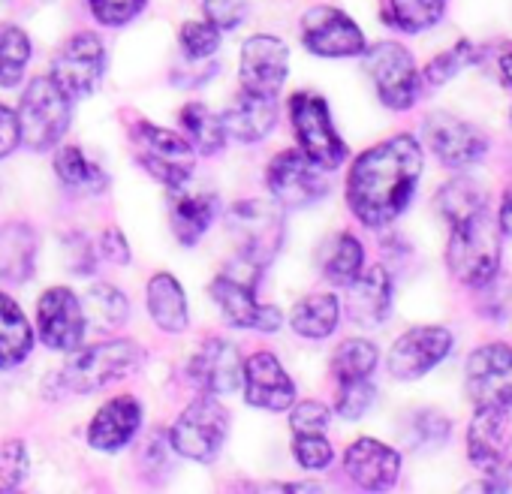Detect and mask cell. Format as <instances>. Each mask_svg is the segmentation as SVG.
I'll use <instances>...</instances> for the list:
<instances>
[{
	"label": "cell",
	"mask_w": 512,
	"mask_h": 494,
	"mask_svg": "<svg viewBox=\"0 0 512 494\" xmlns=\"http://www.w3.org/2000/svg\"><path fill=\"white\" fill-rule=\"evenodd\" d=\"M422 172V148L413 136H395L368 148L350 169L347 202L365 226L392 223L410 202Z\"/></svg>",
	"instance_id": "6da1fadb"
},
{
	"label": "cell",
	"mask_w": 512,
	"mask_h": 494,
	"mask_svg": "<svg viewBox=\"0 0 512 494\" xmlns=\"http://www.w3.org/2000/svg\"><path fill=\"white\" fill-rule=\"evenodd\" d=\"M446 263L461 284L482 287L497 275L500 266V223L482 208L452 223Z\"/></svg>",
	"instance_id": "7a4b0ae2"
},
{
	"label": "cell",
	"mask_w": 512,
	"mask_h": 494,
	"mask_svg": "<svg viewBox=\"0 0 512 494\" xmlns=\"http://www.w3.org/2000/svg\"><path fill=\"white\" fill-rule=\"evenodd\" d=\"M260 266H253L238 257L235 266L217 275L211 284V296L220 305L223 317L232 326L241 329H256V332H275L281 329V311L275 305H260L256 302V281H260Z\"/></svg>",
	"instance_id": "3957f363"
},
{
	"label": "cell",
	"mask_w": 512,
	"mask_h": 494,
	"mask_svg": "<svg viewBox=\"0 0 512 494\" xmlns=\"http://www.w3.org/2000/svg\"><path fill=\"white\" fill-rule=\"evenodd\" d=\"M16 115L22 142L34 151H46L67 133L73 109L70 97L52 79H34L22 94V109Z\"/></svg>",
	"instance_id": "277c9868"
},
{
	"label": "cell",
	"mask_w": 512,
	"mask_h": 494,
	"mask_svg": "<svg viewBox=\"0 0 512 494\" xmlns=\"http://www.w3.org/2000/svg\"><path fill=\"white\" fill-rule=\"evenodd\" d=\"M142 350L133 341H109V344H94L85 350H76L67 365L61 368V383L70 392H94L133 368H139Z\"/></svg>",
	"instance_id": "5b68a950"
},
{
	"label": "cell",
	"mask_w": 512,
	"mask_h": 494,
	"mask_svg": "<svg viewBox=\"0 0 512 494\" xmlns=\"http://www.w3.org/2000/svg\"><path fill=\"white\" fill-rule=\"evenodd\" d=\"M229 226L238 238L241 260L266 269L284 241V214L275 202L247 199L235 202L229 211Z\"/></svg>",
	"instance_id": "8992f818"
},
{
	"label": "cell",
	"mask_w": 512,
	"mask_h": 494,
	"mask_svg": "<svg viewBox=\"0 0 512 494\" xmlns=\"http://www.w3.org/2000/svg\"><path fill=\"white\" fill-rule=\"evenodd\" d=\"M229 434V410L205 395V398H196L172 425L169 431V443L178 455L190 458V461H211L223 440Z\"/></svg>",
	"instance_id": "52a82bcc"
},
{
	"label": "cell",
	"mask_w": 512,
	"mask_h": 494,
	"mask_svg": "<svg viewBox=\"0 0 512 494\" xmlns=\"http://www.w3.org/2000/svg\"><path fill=\"white\" fill-rule=\"evenodd\" d=\"M290 118H293L302 154H308L317 166L335 169L347 160V145L335 133L332 118H329V106L323 97L308 94V91L296 94L290 100Z\"/></svg>",
	"instance_id": "ba28073f"
},
{
	"label": "cell",
	"mask_w": 512,
	"mask_h": 494,
	"mask_svg": "<svg viewBox=\"0 0 512 494\" xmlns=\"http://www.w3.org/2000/svg\"><path fill=\"white\" fill-rule=\"evenodd\" d=\"M103 70H106V49L100 37L88 31L70 37L52 58V82L70 100L94 94L103 79Z\"/></svg>",
	"instance_id": "9c48e42d"
},
{
	"label": "cell",
	"mask_w": 512,
	"mask_h": 494,
	"mask_svg": "<svg viewBox=\"0 0 512 494\" xmlns=\"http://www.w3.org/2000/svg\"><path fill=\"white\" fill-rule=\"evenodd\" d=\"M272 196L287 208H308L329 193V181L323 178V166H317L302 151H281L266 172Z\"/></svg>",
	"instance_id": "30bf717a"
},
{
	"label": "cell",
	"mask_w": 512,
	"mask_h": 494,
	"mask_svg": "<svg viewBox=\"0 0 512 494\" xmlns=\"http://www.w3.org/2000/svg\"><path fill=\"white\" fill-rule=\"evenodd\" d=\"M368 73L389 109H410L419 94V73L410 52L398 43H380L368 52Z\"/></svg>",
	"instance_id": "8fae6325"
},
{
	"label": "cell",
	"mask_w": 512,
	"mask_h": 494,
	"mask_svg": "<svg viewBox=\"0 0 512 494\" xmlns=\"http://www.w3.org/2000/svg\"><path fill=\"white\" fill-rule=\"evenodd\" d=\"M290 70V49L284 40L269 37V34H256L241 46V88L247 94H263L275 97L287 79Z\"/></svg>",
	"instance_id": "7c38bea8"
},
{
	"label": "cell",
	"mask_w": 512,
	"mask_h": 494,
	"mask_svg": "<svg viewBox=\"0 0 512 494\" xmlns=\"http://www.w3.org/2000/svg\"><path fill=\"white\" fill-rule=\"evenodd\" d=\"M467 395L476 407L512 404V347L485 344L467 359Z\"/></svg>",
	"instance_id": "4fadbf2b"
},
{
	"label": "cell",
	"mask_w": 512,
	"mask_h": 494,
	"mask_svg": "<svg viewBox=\"0 0 512 494\" xmlns=\"http://www.w3.org/2000/svg\"><path fill=\"white\" fill-rule=\"evenodd\" d=\"M302 40L320 58H353L365 52L359 25L335 7H314L302 19Z\"/></svg>",
	"instance_id": "5bb4252c"
},
{
	"label": "cell",
	"mask_w": 512,
	"mask_h": 494,
	"mask_svg": "<svg viewBox=\"0 0 512 494\" xmlns=\"http://www.w3.org/2000/svg\"><path fill=\"white\" fill-rule=\"evenodd\" d=\"M40 338L52 350H76L85 338V311L67 287H52L37 305Z\"/></svg>",
	"instance_id": "9a60e30c"
},
{
	"label": "cell",
	"mask_w": 512,
	"mask_h": 494,
	"mask_svg": "<svg viewBox=\"0 0 512 494\" xmlns=\"http://www.w3.org/2000/svg\"><path fill=\"white\" fill-rule=\"evenodd\" d=\"M452 350V335L440 326H422L401 335L389 353V371L398 380H416L443 362Z\"/></svg>",
	"instance_id": "2e32d148"
},
{
	"label": "cell",
	"mask_w": 512,
	"mask_h": 494,
	"mask_svg": "<svg viewBox=\"0 0 512 494\" xmlns=\"http://www.w3.org/2000/svg\"><path fill=\"white\" fill-rule=\"evenodd\" d=\"M244 398L263 410H287L296 398V383L272 353H256L244 362Z\"/></svg>",
	"instance_id": "e0dca14e"
},
{
	"label": "cell",
	"mask_w": 512,
	"mask_h": 494,
	"mask_svg": "<svg viewBox=\"0 0 512 494\" xmlns=\"http://www.w3.org/2000/svg\"><path fill=\"white\" fill-rule=\"evenodd\" d=\"M190 377L208 395H229L244 380V362H241V356H238V350L232 344H226L220 338H211L190 359Z\"/></svg>",
	"instance_id": "ac0fdd59"
},
{
	"label": "cell",
	"mask_w": 512,
	"mask_h": 494,
	"mask_svg": "<svg viewBox=\"0 0 512 494\" xmlns=\"http://www.w3.org/2000/svg\"><path fill=\"white\" fill-rule=\"evenodd\" d=\"M425 133H428V145L431 151L446 163V166H470L476 163L482 154H485V139L476 127L452 118V115H431L428 124H425Z\"/></svg>",
	"instance_id": "d6986e66"
},
{
	"label": "cell",
	"mask_w": 512,
	"mask_h": 494,
	"mask_svg": "<svg viewBox=\"0 0 512 494\" xmlns=\"http://www.w3.org/2000/svg\"><path fill=\"white\" fill-rule=\"evenodd\" d=\"M509 446H512V419L506 407H497V404L479 407L467 428V455L479 467L491 470L506 458Z\"/></svg>",
	"instance_id": "ffe728a7"
},
{
	"label": "cell",
	"mask_w": 512,
	"mask_h": 494,
	"mask_svg": "<svg viewBox=\"0 0 512 494\" xmlns=\"http://www.w3.org/2000/svg\"><path fill=\"white\" fill-rule=\"evenodd\" d=\"M344 467H347V473H350V479L356 485H362L368 491H383L398 479L401 455L392 446L380 443V440L362 437L347 449Z\"/></svg>",
	"instance_id": "44dd1931"
},
{
	"label": "cell",
	"mask_w": 512,
	"mask_h": 494,
	"mask_svg": "<svg viewBox=\"0 0 512 494\" xmlns=\"http://www.w3.org/2000/svg\"><path fill=\"white\" fill-rule=\"evenodd\" d=\"M142 425V407L136 398L121 395L109 404H103L88 428V443L100 452H115L133 440V434Z\"/></svg>",
	"instance_id": "7402d4cb"
},
{
	"label": "cell",
	"mask_w": 512,
	"mask_h": 494,
	"mask_svg": "<svg viewBox=\"0 0 512 494\" xmlns=\"http://www.w3.org/2000/svg\"><path fill=\"white\" fill-rule=\"evenodd\" d=\"M223 130L226 136L238 139V142H260L263 136H269L278 124V106L275 97H263V94H241L226 112H223Z\"/></svg>",
	"instance_id": "603a6c76"
},
{
	"label": "cell",
	"mask_w": 512,
	"mask_h": 494,
	"mask_svg": "<svg viewBox=\"0 0 512 494\" xmlns=\"http://www.w3.org/2000/svg\"><path fill=\"white\" fill-rule=\"evenodd\" d=\"M350 287V299H347V311L359 326H380L389 317V305H392V281L386 275V269L374 266L365 275L359 272L356 281L347 284Z\"/></svg>",
	"instance_id": "cb8c5ba5"
},
{
	"label": "cell",
	"mask_w": 512,
	"mask_h": 494,
	"mask_svg": "<svg viewBox=\"0 0 512 494\" xmlns=\"http://www.w3.org/2000/svg\"><path fill=\"white\" fill-rule=\"evenodd\" d=\"M37 263V238L25 223H10L0 229V278L22 284L34 275Z\"/></svg>",
	"instance_id": "d4e9b609"
},
{
	"label": "cell",
	"mask_w": 512,
	"mask_h": 494,
	"mask_svg": "<svg viewBox=\"0 0 512 494\" xmlns=\"http://www.w3.org/2000/svg\"><path fill=\"white\" fill-rule=\"evenodd\" d=\"M217 211H220L217 196H211V193L190 196V193H184V187L175 190V199H172V229H175L178 241L184 247H193L208 232V226L214 223Z\"/></svg>",
	"instance_id": "484cf974"
},
{
	"label": "cell",
	"mask_w": 512,
	"mask_h": 494,
	"mask_svg": "<svg viewBox=\"0 0 512 494\" xmlns=\"http://www.w3.org/2000/svg\"><path fill=\"white\" fill-rule=\"evenodd\" d=\"M34 350V332L22 308L0 293V368L22 365Z\"/></svg>",
	"instance_id": "4316f807"
},
{
	"label": "cell",
	"mask_w": 512,
	"mask_h": 494,
	"mask_svg": "<svg viewBox=\"0 0 512 494\" xmlns=\"http://www.w3.org/2000/svg\"><path fill=\"white\" fill-rule=\"evenodd\" d=\"M148 314L163 332H184L187 329V302L184 290L172 275H154L148 281Z\"/></svg>",
	"instance_id": "83f0119b"
},
{
	"label": "cell",
	"mask_w": 512,
	"mask_h": 494,
	"mask_svg": "<svg viewBox=\"0 0 512 494\" xmlns=\"http://www.w3.org/2000/svg\"><path fill=\"white\" fill-rule=\"evenodd\" d=\"M341 317V305L335 296L320 293V296H308L293 308V329L302 338H329L338 326Z\"/></svg>",
	"instance_id": "f1b7e54d"
},
{
	"label": "cell",
	"mask_w": 512,
	"mask_h": 494,
	"mask_svg": "<svg viewBox=\"0 0 512 494\" xmlns=\"http://www.w3.org/2000/svg\"><path fill=\"white\" fill-rule=\"evenodd\" d=\"M55 172L70 190H79V193H100L109 184L106 172L97 163H91L82 148H73V145L55 154Z\"/></svg>",
	"instance_id": "f546056e"
},
{
	"label": "cell",
	"mask_w": 512,
	"mask_h": 494,
	"mask_svg": "<svg viewBox=\"0 0 512 494\" xmlns=\"http://www.w3.org/2000/svg\"><path fill=\"white\" fill-rule=\"evenodd\" d=\"M31 61V40L16 25H0V88L22 82Z\"/></svg>",
	"instance_id": "4dcf8cb0"
},
{
	"label": "cell",
	"mask_w": 512,
	"mask_h": 494,
	"mask_svg": "<svg viewBox=\"0 0 512 494\" xmlns=\"http://www.w3.org/2000/svg\"><path fill=\"white\" fill-rule=\"evenodd\" d=\"M446 0H386V22L407 31L419 34L440 22Z\"/></svg>",
	"instance_id": "1f68e13d"
},
{
	"label": "cell",
	"mask_w": 512,
	"mask_h": 494,
	"mask_svg": "<svg viewBox=\"0 0 512 494\" xmlns=\"http://www.w3.org/2000/svg\"><path fill=\"white\" fill-rule=\"evenodd\" d=\"M181 127L190 133V145L199 148L202 154H217L226 142V130H223V121L208 112L202 103H190L184 106L181 112Z\"/></svg>",
	"instance_id": "d6a6232c"
},
{
	"label": "cell",
	"mask_w": 512,
	"mask_h": 494,
	"mask_svg": "<svg viewBox=\"0 0 512 494\" xmlns=\"http://www.w3.org/2000/svg\"><path fill=\"white\" fill-rule=\"evenodd\" d=\"M362 263H365V254H362V244L359 238L353 235H338L329 247L326 254V263H323V272L332 284H341L347 287L350 281H356V275L362 272Z\"/></svg>",
	"instance_id": "836d02e7"
},
{
	"label": "cell",
	"mask_w": 512,
	"mask_h": 494,
	"mask_svg": "<svg viewBox=\"0 0 512 494\" xmlns=\"http://www.w3.org/2000/svg\"><path fill=\"white\" fill-rule=\"evenodd\" d=\"M374 368H377V347L371 341H362V338L344 341L332 359V371L341 383L365 380V377H371Z\"/></svg>",
	"instance_id": "e575fe53"
},
{
	"label": "cell",
	"mask_w": 512,
	"mask_h": 494,
	"mask_svg": "<svg viewBox=\"0 0 512 494\" xmlns=\"http://www.w3.org/2000/svg\"><path fill=\"white\" fill-rule=\"evenodd\" d=\"M437 205H440L443 217L449 223H455V220H464V217L482 211L485 208V193L470 178H458V181H452V184H446L440 190Z\"/></svg>",
	"instance_id": "d590c367"
},
{
	"label": "cell",
	"mask_w": 512,
	"mask_h": 494,
	"mask_svg": "<svg viewBox=\"0 0 512 494\" xmlns=\"http://www.w3.org/2000/svg\"><path fill=\"white\" fill-rule=\"evenodd\" d=\"M85 305H88V314H91V320L97 326L115 329V326H121L127 320V299H124V293H118L109 284L91 287Z\"/></svg>",
	"instance_id": "8d00e7d4"
},
{
	"label": "cell",
	"mask_w": 512,
	"mask_h": 494,
	"mask_svg": "<svg viewBox=\"0 0 512 494\" xmlns=\"http://www.w3.org/2000/svg\"><path fill=\"white\" fill-rule=\"evenodd\" d=\"M133 136H136V139L151 151V154H160V157L184 160V157H190V154H193V145H190L187 139H181L178 133L163 130V127H157V124H145V121H139V124H136V130H133Z\"/></svg>",
	"instance_id": "74e56055"
},
{
	"label": "cell",
	"mask_w": 512,
	"mask_h": 494,
	"mask_svg": "<svg viewBox=\"0 0 512 494\" xmlns=\"http://www.w3.org/2000/svg\"><path fill=\"white\" fill-rule=\"evenodd\" d=\"M181 49L190 61H208L220 49V31L211 22H187L181 28Z\"/></svg>",
	"instance_id": "f35d334b"
},
{
	"label": "cell",
	"mask_w": 512,
	"mask_h": 494,
	"mask_svg": "<svg viewBox=\"0 0 512 494\" xmlns=\"http://www.w3.org/2000/svg\"><path fill=\"white\" fill-rule=\"evenodd\" d=\"M479 58H476V49L470 46V43H461V46H455L452 52H446V55H440V58H434L431 64H428V70H425V82L431 85V88H437V85H443V82H449L461 67H467V64H476Z\"/></svg>",
	"instance_id": "ab89813d"
},
{
	"label": "cell",
	"mask_w": 512,
	"mask_h": 494,
	"mask_svg": "<svg viewBox=\"0 0 512 494\" xmlns=\"http://www.w3.org/2000/svg\"><path fill=\"white\" fill-rule=\"evenodd\" d=\"M374 404V386L365 380H347L341 383V392H338V413L344 419H359L365 416V410Z\"/></svg>",
	"instance_id": "60d3db41"
},
{
	"label": "cell",
	"mask_w": 512,
	"mask_h": 494,
	"mask_svg": "<svg viewBox=\"0 0 512 494\" xmlns=\"http://www.w3.org/2000/svg\"><path fill=\"white\" fill-rule=\"evenodd\" d=\"M145 10V0H91V13L100 25L118 28Z\"/></svg>",
	"instance_id": "b9f144b4"
},
{
	"label": "cell",
	"mask_w": 512,
	"mask_h": 494,
	"mask_svg": "<svg viewBox=\"0 0 512 494\" xmlns=\"http://www.w3.org/2000/svg\"><path fill=\"white\" fill-rule=\"evenodd\" d=\"M296 461L305 470H323L332 461V446L323 434H296Z\"/></svg>",
	"instance_id": "7bdbcfd3"
},
{
	"label": "cell",
	"mask_w": 512,
	"mask_h": 494,
	"mask_svg": "<svg viewBox=\"0 0 512 494\" xmlns=\"http://www.w3.org/2000/svg\"><path fill=\"white\" fill-rule=\"evenodd\" d=\"M28 473V452L19 440L0 446V485L16 488Z\"/></svg>",
	"instance_id": "ee69618b"
},
{
	"label": "cell",
	"mask_w": 512,
	"mask_h": 494,
	"mask_svg": "<svg viewBox=\"0 0 512 494\" xmlns=\"http://www.w3.org/2000/svg\"><path fill=\"white\" fill-rule=\"evenodd\" d=\"M142 163H145V169H148L157 181H163V184L172 187V190H181V187H187V181H190V169H187L181 160L160 157V154H148V157H142Z\"/></svg>",
	"instance_id": "f6af8a7d"
},
{
	"label": "cell",
	"mask_w": 512,
	"mask_h": 494,
	"mask_svg": "<svg viewBox=\"0 0 512 494\" xmlns=\"http://www.w3.org/2000/svg\"><path fill=\"white\" fill-rule=\"evenodd\" d=\"M205 16L217 31H232L247 16V0H205Z\"/></svg>",
	"instance_id": "bcb514c9"
},
{
	"label": "cell",
	"mask_w": 512,
	"mask_h": 494,
	"mask_svg": "<svg viewBox=\"0 0 512 494\" xmlns=\"http://www.w3.org/2000/svg\"><path fill=\"white\" fill-rule=\"evenodd\" d=\"M329 407L320 404V401H305L293 410V431L296 434H323L326 425H329Z\"/></svg>",
	"instance_id": "7dc6e473"
},
{
	"label": "cell",
	"mask_w": 512,
	"mask_h": 494,
	"mask_svg": "<svg viewBox=\"0 0 512 494\" xmlns=\"http://www.w3.org/2000/svg\"><path fill=\"white\" fill-rule=\"evenodd\" d=\"M64 260H67V269L73 275H91L94 269V251L85 235H70L67 244H64Z\"/></svg>",
	"instance_id": "c3c4849f"
},
{
	"label": "cell",
	"mask_w": 512,
	"mask_h": 494,
	"mask_svg": "<svg viewBox=\"0 0 512 494\" xmlns=\"http://www.w3.org/2000/svg\"><path fill=\"white\" fill-rule=\"evenodd\" d=\"M22 142V130H19V115L0 103V160L10 157L16 151V145Z\"/></svg>",
	"instance_id": "681fc988"
},
{
	"label": "cell",
	"mask_w": 512,
	"mask_h": 494,
	"mask_svg": "<svg viewBox=\"0 0 512 494\" xmlns=\"http://www.w3.org/2000/svg\"><path fill=\"white\" fill-rule=\"evenodd\" d=\"M100 257H106L109 263H118V266L130 263V247H127V238H124L121 229L109 226L103 232V238H100Z\"/></svg>",
	"instance_id": "f907efd6"
},
{
	"label": "cell",
	"mask_w": 512,
	"mask_h": 494,
	"mask_svg": "<svg viewBox=\"0 0 512 494\" xmlns=\"http://www.w3.org/2000/svg\"><path fill=\"white\" fill-rule=\"evenodd\" d=\"M497 223H500V232L512 235V184H509V190L503 193V202H500V217H497Z\"/></svg>",
	"instance_id": "816d5d0a"
},
{
	"label": "cell",
	"mask_w": 512,
	"mask_h": 494,
	"mask_svg": "<svg viewBox=\"0 0 512 494\" xmlns=\"http://www.w3.org/2000/svg\"><path fill=\"white\" fill-rule=\"evenodd\" d=\"M500 73H503V79H506V82L512 85V52H509V55H506V58L500 61Z\"/></svg>",
	"instance_id": "f5cc1de1"
}]
</instances>
